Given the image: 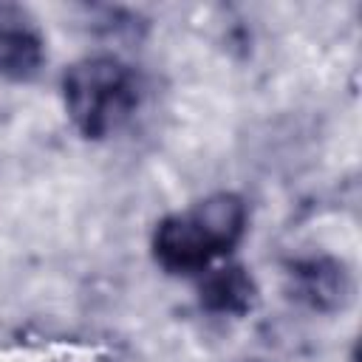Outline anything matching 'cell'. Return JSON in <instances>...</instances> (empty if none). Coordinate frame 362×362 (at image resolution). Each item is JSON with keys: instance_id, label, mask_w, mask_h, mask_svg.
<instances>
[{"instance_id": "6da1fadb", "label": "cell", "mask_w": 362, "mask_h": 362, "mask_svg": "<svg viewBox=\"0 0 362 362\" xmlns=\"http://www.w3.org/2000/svg\"><path fill=\"white\" fill-rule=\"evenodd\" d=\"M249 212L240 195L215 192L184 212L156 223L153 257L170 274H201L212 260L232 252L246 235Z\"/></svg>"}, {"instance_id": "7a4b0ae2", "label": "cell", "mask_w": 362, "mask_h": 362, "mask_svg": "<svg viewBox=\"0 0 362 362\" xmlns=\"http://www.w3.org/2000/svg\"><path fill=\"white\" fill-rule=\"evenodd\" d=\"M62 105L71 124L85 139L116 133L139 107V79L113 54L76 59L62 74Z\"/></svg>"}, {"instance_id": "3957f363", "label": "cell", "mask_w": 362, "mask_h": 362, "mask_svg": "<svg viewBox=\"0 0 362 362\" xmlns=\"http://www.w3.org/2000/svg\"><path fill=\"white\" fill-rule=\"evenodd\" d=\"M288 294L311 311H342L354 297V277L348 266L328 255H308L286 266Z\"/></svg>"}, {"instance_id": "277c9868", "label": "cell", "mask_w": 362, "mask_h": 362, "mask_svg": "<svg viewBox=\"0 0 362 362\" xmlns=\"http://www.w3.org/2000/svg\"><path fill=\"white\" fill-rule=\"evenodd\" d=\"M45 62V37L37 20L14 3H0V76L25 82Z\"/></svg>"}, {"instance_id": "5b68a950", "label": "cell", "mask_w": 362, "mask_h": 362, "mask_svg": "<svg viewBox=\"0 0 362 362\" xmlns=\"http://www.w3.org/2000/svg\"><path fill=\"white\" fill-rule=\"evenodd\" d=\"M198 303L209 314L246 317L257 303V283L240 263L209 266L198 280Z\"/></svg>"}]
</instances>
